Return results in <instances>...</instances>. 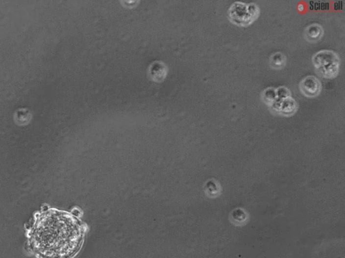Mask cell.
Returning <instances> with one entry per match:
<instances>
[{"mask_svg": "<svg viewBox=\"0 0 345 258\" xmlns=\"http://www.w3.org/2000/svg\"><path fill=\"white\" fill-rule=\"evenodd\" d=\"M312 63L317 74L321 78L332 79L339 73L341 59L331 50H321L314 54Z\"/></svg>", "mask_w": 345, "mask_h": 258, "instance_id": "obj_2", "label": "cell"}, {"mask_svg": "<svg viewBox=\"0 0 345 258\" xmlns=\"http://www.w3.org/2000/svg\"><path fill=\"white\" fill-rule=\"evenodd\" d=\"M276 89L277 98L270 107L271 111L279 115L290 116L297 111V103L292 97L291 91L285 86H280Z\"/></svg>", "mask_w": 345, "mask_h": 258, "instance_id": "obj_4", "label": "cell"}, {"mask_svg": "<svg viewBox=\"0 0 345 258\" xmlns=\"http://www.w3.org/2000/svg\"><path fill=\"white\" fill-rule=\"evenodd\" d=\"M260 8L255 3L235 1L228 10V18L239 26H247L254 22L260 16Z\"/></svg>", "mask_w": 345, "mask_h": 258, "instance_id": "obj_3", "label": "cell"}, {"mask_svg": "<svg viewBox=\"0 0 345 258\" xmlns=\"http://www.w3.org/2000/svg\"><path fill=\"white\" fill-rule=\"evenodd\" d=\"M324 30L321 25L312 24L305 28L304 35L305 39L310 43H316L320 40L323 36Z\"/></svg>", "mask_w": 345, "mask_h": 258, "instance_id": "obj_7", "label": "cell"}, {"mask_svg": "<svg viewBox=\"0 0 345 258\" xmlns=\"http://www.w3.org/2000/svg\"><path fill=\"white\" fill-rule=\"evenodd\" d=\"M168 73L167 64L162 62H154L150 64L148 74L151 80L154 82H161L166 78Z\"/></svg>", "mask_w": 345, "mask_h": 258, "instance_id": "obj_6", "label": "cell"}, {"mask_svg": "<svg viewBox=\"0 0 345 258\" xmlns=\"http://www.w3.org/2000/svg\"><path fill=\"white\" fill-rule=\"evenodd\" d=\"M297 9L298 10L300 11V12H301V11L304 10V5H303V3H300L298 5Z\"/></svg>", "mask_w": 345, "mask_h": 258, "instance_id": "obj_10", "label": "cell"}, {"mask_svg": "<svg viewBox=\"0 0 345 258\" xmlns=\"http://www.w3.org/2000/svg\"><path fill=\"white\" fill-rule=\"evenodd\" d=\"M86 227L75 215L55 209L36 213L27 231L32 250L41 258H73L83 243Z\"/></svg>", "mask_w": 345, "mask_h": 258, "instance_id": "obj_1", "label": "cell"}, {"mask_svg": "<svg viewBox=\"0 0 345 258\" xmlns=\"http://www.w3.org/2000/svg\"><path fill=\"white\" fill-rule=\"evenodd\" d=\"M299 87L301 94L308 98H315L321 91L320 81L314 75H307L302 79Z\"/></svg>", "mask_w": 345, "mask_h": 258, "instance_id": "obj_5", "label": "cell"}, {"mask_svg": "<svg viewBox=\"0 0 345 258\" xmlns=\"http://www.w3.org/2000/svg\"><path fill=\"white\" fill-rule=\"evenodd\" d=\"M269 64L272 69L276 70L283 69L287 64V57L283 53L276 52L272 54L270 57Z\"/></svg>", "mask_w": 345, "mask_h": 258, "instance_id": "obj_8", "label": "cell"}, {"mask_svg": "<svg viewBox=\"0 0 345 258\" xmlns=\"http://www.w3.org/2000/svg\"><path fill=\"white\" fill-rule=\"evenodd\" d=\"M262 100L269 108L273 105L277 98L276 89L273 87H267L262 92Z\"/></svg>", "mask_w": 345, "mask_h": 258, "instance_id": "obj_9", "label": "cell"}]
</instances>
